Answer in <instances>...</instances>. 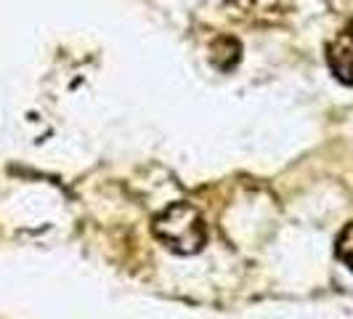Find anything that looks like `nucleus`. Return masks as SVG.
I'll use <instances>...</instances> for the list:
<instances>
[{"label": "nucleus", "instance_id": "nucleus-2", "mask_svg": "<svg viewBox=\"0 0 353 319\" xmlns=\"http://www.w3.org/2000/svg\"><path fill=\"white\" fill-rule=\"evenodd\" d=\"M327 61H330V70L340 83L353 86V19L351 24L327 46Z\"/></svg>", "mask_w": 353, "mask_h": 319}, {"label": "nucleus", "instance_id": "nucleus-3", "mask_svg": "<svg viewBox=\"0 0 353 319\" xmlns=\"http://www.w3.org/2000/svg\"><path fill=\"white\" fill-rule=\"evenodd\" d=\"M239 51H242V48H239V43H236L234 37H218V40L212 43L210 59L218 70H231V67L239 61Z\"/></svg>", "mask_w": 353, "mask_h": 319}, {"label": "nucleus", "instance_id": "nucleus-1", "mask_svg": "<svg viewBox=\"0 0 353 319\" xmlns=\"http://www.w3.org/2000/svg\"><path fill=\"white\" fill-rule=\"evenodd\" d=\"M152 231L165 248L181 255H194L208 242V226L194 205L173 202L168 211H162L152 224Z\"/></svg>", "mask_w": 353, "mask_h": 319}, {"label": "nucleus", "instance_id": "nucleus-4", "mask_svg": "<svg viewBox=\"0 0 353 319\" xmlns=\"http://www.w3.org/2000/svg\"><path fill=\"white\" fill-rule=\"evenodd\" d=\"M335 253L337 258L353 271V224H348L345 229L340 231V237H337L335 242Z\"/></svg>", "mask_w": 353, "mask_h": 319}]
</instances>
